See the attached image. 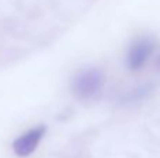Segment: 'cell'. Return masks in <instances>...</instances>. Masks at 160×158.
<instances>
[{
	"instance_id": "3",
	"label": "cell",
	"mask_w": 160,
	"mask_h": 158,
	"mask_svg": "<svg viewBox=\"0 0 160 158\" xmlns=\"http://www.w3.org/2000/svg\"><path fill=\"white\" fill-rule=\"evenodd\" d=\"M155 49V44L150 39L143 38L131 46L127 55V67L131 70H139L143 67L146 60L149 59L150 53Z\"/></svg>"
},
{
	"instance_id": "1",
	"label": "cell",
	"mask_w": 160,
	"mask_h": 158,
	"mask_svg": "<svg viewBox=\"0 0 160 158\" xmlns=\"http://www.w3.org/2000/svg\"><path fill=\"white\" fill-rule=\"evenodd\" d=\"M105 83V76L101 69L91 67L75 74L70 83L72 92L80 100H91L102 90Z\"/></svg>"
},
{
	"instance_id": "2",
	"label": "cell",
	"mask_w": 160,
	"mask_h": 158,
	"mask_svg": "<svg viewBox=\"0 0 160 158\" xmlns=\"http://www.w3.org/2000/svg\"><path fill=\"white\" fill-rule=\"evenodd\" d=\"M47 128L44 125L41 126H35V128L30 129L28 132L22 133L20 137H17L13 142V153L20 158H25L30 157L34 151L37 150L38 144L41 143L42 137L45 136Z\"/></svg>"
}]
</instances>
